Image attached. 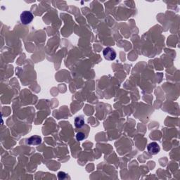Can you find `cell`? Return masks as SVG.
<instances>
[{"instance_id":"cell-4","label":"cell","mask_w":180,"mask_h":180,"mask_svg":"<svg viewBox=\"0 0 180 180\" xmlns=\"http://www.w3.org/2000/svg\"><path fill=\"white\" fill-rule=\"evenodd\" d=\"M42 142V138L40 136H33L27 139V143L29 145H33V146H36L39 145Z\"/></svg>"},{"instance_id":"cell-7","label":"cell","mask_w":180,"mask_h":180,"mask_svg":"<svg viewBox=\"0 0 180 180\" xmlns=\"http://www.w3.org/2000/svg\"><path fill=\"white\" fill-rule=\"evenodd\" d=\"M66 177V174L63 172H59L58 173V178L59 179H63Z\"/></svg>"},{"instance_id":"cell-3","label":"cell","mask_w":180,"mask_h":180,"mask_svg":"<svg viewBox=\"0 0 180 180\" xmlns=\"http://www.w3.org/2000/svg\"><path fill=\"white\" fill-rule=\"evenodd\" d=\"M147 150L149 153L151 155H156L160 152V148L156 142H151L148 145Z\"/></svg>"},{"instance_id":"cell-1","label":"cell","mask_w":180,"mask_h":180,"mask_svg":"<svg viewBox=\"0 0 180 180\" xmlns=\"http://www.w3.org/2000/svg\"><path fill=\"white\" fill-rule=\"evenodd\" d=\"M21 21L23 25H27L29 23L32 22V21L33 20V15L31 12L27 11H25L22 14H21Z\"/></svg>"},{"instance_id":"cell-2","label":"cell","mask_w":180,"mask_h":180,"mask_svg":"<svg viewBox=\"0 0 180 180\" xmlns=\"http://www.w3.org/2000/svg\"><path fill=\"white\" fill-rule=\"evenodd\" d=\"M103 54L105 59L108 61H113L116 58V52L111 47H107L103 51Z\"/></svg>"},{"instance_id":"cell-6","label":"cell","mask_w":180,"mask_h":180,"mask_svg":"<svg viewBox=\"0 0 180 180\" xmlns=\"http://www.w3.org/2000/svg\"><path fill=\"white\" fill-rule=\"evenodd\" d=\"M85 138V134L83 132H78L76 134V139L78 141H82Z\"/></svg>"},{"instance_id":"cell-5","label":"cell","mask_w":180,"mask_h":180,"mask_svg":"<svg viewBox=\"0 0 180 180\" xmlns=\"http://www.w3.org/2000/svg\"><path fill=\"white\" fill-rule=\"evenodd\" d=\"M84 125H85V121L82 117L78 116L76 117V119H75V126H76L77 128L82 127Z\"/></svg>"}]
</instances>
